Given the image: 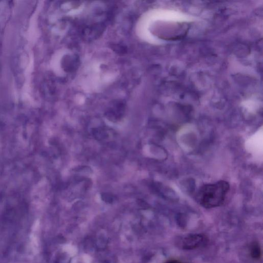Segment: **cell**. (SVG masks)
<instances>
[{"mask_svg": "<svg viewBox=\"0 0 263 263\" xmlns=\"http://www.w3.org/2000/svg\"><path fill=\"white\" fill-rule=\"evenodd\" d=\"M207 242V239L203 234H190L182 239L180 246L183 249L192 250L203 246Z\"/></svg>", "mask_w": 263, "mask_h": 263, "instance_id": "2", "label": "cell"}, {"mask_svg": "<svg viewBox=\"0 0 263 263\" xmlns=\"http://www.w3.org/2000/svg\"><path fill=\"white\" fill-rule=\"evenodd\" d=\"M229 188V183L224 180L205 185L197 192L196 199L205 208L219 207L224 203Z\"/></svg>", "mask_w": 263, "mask_h": 263, "instance_id": "1", "label": "cell"}, {"mask_svg": "<svg viewBox=\"0 0 263 263\" xmlns=\"http://www.w3.org/2000/svg\"><path fill=\"white\" fill-rule=\"evenodd\" d=\"M250 253L253 259L256 260L260 259L261 256V251L257 243H254L251 245L250 248Z\"/></svg>", "mask_w": 263, "mask_h": 263, "instance_id": "3", "label": "cell"}, {"mask_svg": "<svg viewBox=\"0 0 263 263\" xmlns=\"http://www.w3.org/2000/svg\"><path fill=\"white\" fill-rule=\"evenodd\" d=\"M165 263H181V262L177 259H170L167 261Z\"/></svg>", "mask_w": 263, "mask_h": 263, "instance_id": "4", "label": "cell"}]
</instances>
